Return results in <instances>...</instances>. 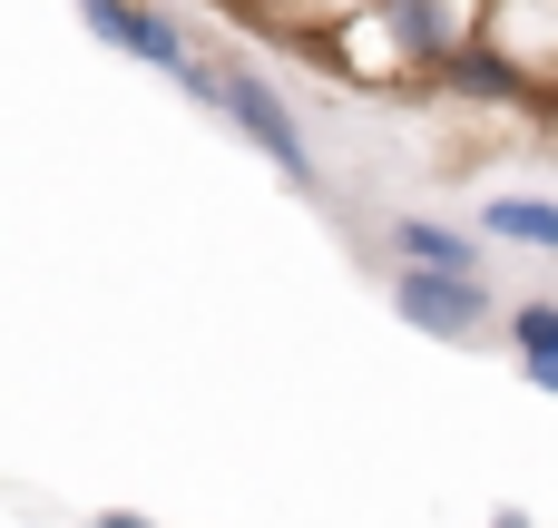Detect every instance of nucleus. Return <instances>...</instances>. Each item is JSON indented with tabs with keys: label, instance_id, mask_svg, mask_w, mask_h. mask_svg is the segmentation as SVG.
I'll return each mask as SVG.
<instances>
[{
	"label": "nucleus",
	"instance_id": "4",
	"mask_svg": "<svg viewBox=\"0 0 558 528\" xmlns=\"http://www.w3.org/2000/svg\"><path fill=\"white\" fill-rule=\"evenodd\" d=\"M441 88H451V98H471V108H530V98H539L530 59H510V49H500V10H490V20H481V39L441 69Z\"/></svg>",
	"mask_w": 558,
	"mask_h": 528
},
{
	"label": "nucleus",
	"instance_id": "10",
	"mask_svg": "<svg viewBox=\"0 0 558 528\" xmlns=\"http://www.w3.org/2000/svg\"><path fill=\"white\" fill-rule=\"evenodd\" d=\"M490 528H539V519L530 509H490Z\"/></svg>",
	"mask_w": 558,
	"mask_h": 528
},
{
	"label": "nucleus",
	"instance_id": "6",
	"mask_svg": "<svg viewBox=\"0 0 558 528\" xmlns=\"http://www.w3.org/2000/svg\"><path fill=\"white\" fill-rule=\"evenodd\" d=\"M314 29L333 39V69H353V78H373V88H383V78H412V59L392 49V20H383V0H373V10H324Z\"/></svg>",
	"mask_w": 558,
	"mask_h": 528
},
{
	"label": "nucleus",
	"instance_id": "3",
	"mask_svg": "<svg viewBox=\"0 0 558 528\" xmlns=\"http://www.w3.org/2000/svg\"><path fill=\"white\" fill-rule=\"evenodd\" d=\"M490 284H461V274H412V265H392V314L412 323V333H432V343H481L490 333Z\"/></svg>",
	"mask_w": 558,
	"mask_h": 528
},
{
	"label": "nucleus",
	"instance_id": "5",
	"mask_svg": "<svg viewBox=\"0 0 558 528\" xmlns=\"http://www.w3.org/2000/svg\"><path fill=\"white\" fill-rule=\"evenodd\" d=\"M392 265L490 284V235H481V225H441V216H392Z\"/></svg>",
	"mask_w": 558,
	"mask_h": 528
},
{
	"label": "nucleus",
	"instance_id": "1",
	"mask_svg": "<svg viewBox=\"0 0 558 528\" xmlns=\"http://www.w3.org/2000/svg\"><path fill=\"white\" fill-rule=\"evenodd\" d=\"M78 29H88V39H108V49H128L137 69L177 78L196 108H216V118H226V69H216V59H196L186 20H167V10H118V0H88V10H78Z\"/></svg>",
	"mask_w": 558,
	"mask_h": 528
},
{
	"label": "nucleus",
	"instance_id": "9",
	"mask_svg": "<svg viewBox=\"0 0 558 528\" xmlns=\"http://www.w3.org/2000/svg\"><path fill=\"white\" fill-rule=\"evenodd\" d=\"M98 528H157L147 509H98Z\"/></svg>",
	"mask_w": 558,
	"mask_h": 528
},
{
	"label": "nucleus",
	"instance_id": "8",
	"mask_svg": "<svg viewBox=\"0 0 558 528\" xmlns=\"http://www.w3.org/2000/svg\"><path fill=\"white\" fill-rule=\"evenodd\" d=\"M500 333H510V353H520V372H530V382H539V392L558 402V304H549V294H530V304H510V323H500Z\"/></svg>",
	"mask_w": 558,
	"mask_h": 528
},
{
	"label": "nucleus",
	"instance_id": "7",
	"mask_svg": "<svg viewBox=\"0 0 558 528\" xmlns=\"http://www.w3.org/2000/svg\"><path fill=\"white\" fill-rule=\"evenodd\" d=\"M471 225L510 255H558V196H481Z\"/></svg>",
	"mask_w": 558,
	"mask_h": 528
},
{
	"label": "nucleus",
	"instance_id": "2",
	"mask_svg": "<svg viewBox=\"0 0 558 528\" xmlns=\"http://www.w3.org/2000/svg\"><path fill=\"white\" fill-rule=\"evenodd\" d=\"M226 127L245 137V147H265V167L294 186V196H324V167H314V147H304V118H294V98L265 78V69H226Z\"/></svg>",
	"mask_w": 558,
	"mask_h": 528
}]
</instances>
